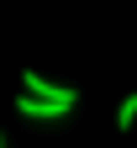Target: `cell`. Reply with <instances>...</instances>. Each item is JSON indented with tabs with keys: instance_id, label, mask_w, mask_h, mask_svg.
I'll use <instances>...</instances> for the list:
<instances>
[{
	"instance_id": "cell-4",
	"label": "cell",
	"mask_w": 137,
	"mask_h": 148,
	"mask_svg": "<svg viewBox=\"0 0 137 148\" xmlns=\"http://www.w3.org/2000/svg\"><path fill=\"white\" fill-rule=\"evenodd\" d=\"M5 148H11V143H5Z\"/></svg>"
},
{
	"instance_id": "cell-2",
	"label": "cell",
	"mask_w": 137,
	"mask_h": 148,
	"mask_svg": "<svg viewBox=\"0 0 137 148\" xmlns=\"http://www.w3.org/2000/svg\"><path fill=\"white\" fill-rule=\"evenodd\" d=\"M16 111H21V116H32V122H58V116H69L74 106H63V101H42V95H16Z\"/></svg>"
},
{
	"instance_id": "cell-1",
	"label": "cell",
	"mask_w": 137,
	"mask_h": 148,
	"mask_svg": "<svg viewBox=\"0 0 137 148\" xmlns=\"http://www.w3.org/2000/svg\"><path fill=\"white\" fill-rule=\"evenodd\" d=\"M21 90H27V95H42V101H63V106H79V90H74V85H53V79H42L37 69H27V74H21Z\"/></svg>"
},
{
	"instance_id": "cell-3",
	"label": "cell",
	"mask_w": 137,
	"mask_h": 148,
	"mask_svg": "<svg viewBox=\"0 0 137 148\" xmlns=\"http://www.w3.org/2000/svg\"><path fill=\"white\" fill-rule=\"evenodd\" d=\"M132 122H137V90L116 106V132H132Z\"/></svg>"
}]
</instances>
